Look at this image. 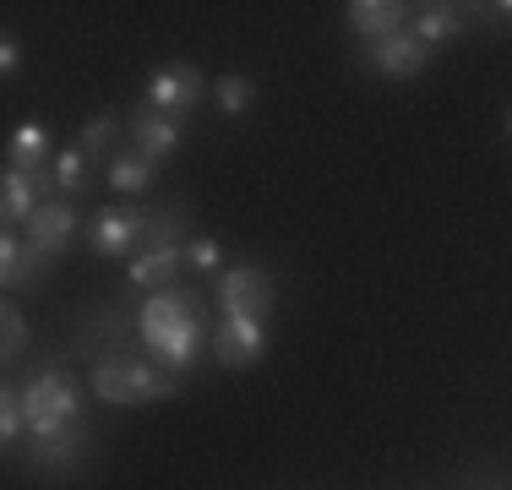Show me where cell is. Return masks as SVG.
I'll return each instance as SVG.
<instances>
[{
	"instance_id": "cell-1",
	"label": "cell",
	"mask_w": 512,
	"mask_h": 490,
	"mask_svg": "<svg viewBox=\"0 0 512 490\" xmlns=\"http://www.w3.org/2000/svg\"><path fill=\"white\" fill-rule=\"evenodd\" d=\"M197 311H202V300L191 289L169 284V289L148 294V305L137 316V333L164 371H186L197 360V349H202V316Z\"/></svg>"
},
{
	"instance_id": "cell-2",
	"label": "cell",
	"mask_w": 512,
	"mask_h": 490,
	"mask_svg": "<svg viewBox=\"0 0 512 490\" xmlns=\"http://www.w3.org/2000/svg\"><path fill=\"white\" fill-rule=\"evenodd\" d=\"M22 409H28V441H66L82 436V387L66 371H39L22 387Z\"/></svg>"
},
{
	"instance_id": "cell-3",
	"label": "cell",
	"mask_w": 512,
	"mask_h": 490,
	"mask_svg": "<svg viewBox=\"0 0 512 490\" xmlns=\"http://www.w3.org/2000/svg\"><path fill=\"white\" fill-rule=\"evenodd\" d=\"M180 213L169 207V213H153L148 218V235H142V256L131 262V284L137 289H169L175 284V273L186 267V240H180Z\"/></svg>"
},
{
	"instance_id": "cell-4",
	"label": "cell",
	"mask_w": 512,
	"mask_h": 490,
	"mask_svg": "<svg viewBox=\"0 0 512 490\" xmlns=\"http://www.w3.org/2000/svg\"><path fill=\"white\" fill-rule=\"evenodd\" d=\"M213 300L224 316H246V322H267L273 311V284L262 267H224L213 284Z\"/></svg>"
},
{
	"instance_id": "cell-5",
	"label": "cell",
	"mask_w": 512,
	"mask_h": 490,
	"mask_svg": "<svg viewBox=\"0 0 512 490\" xmlns=\"http://www.w3.org/2000/svg\"><path fill=\"white\" fill-rule=\"evenodd\" d=\"M267 354V333L262 322H246V316H224V322L213 327V360L229 365V371H246Z\"/></svg>"
},
{
	"instance_id": "cell-6",
	"label": "cell",
	"mask_w": 512,
	"mask_h": 490,
	"mask_svg": "<svg viewBox=\"0 0 512 490\" xmlns=\"http://www.w3.org/2000/svg\"><path fill=\"white\" fill-rule=\"evenodd\" d=\"M142 235H148V213H142V207H104V213L93 218V229H88V240H93L99 256L137 251Z\"/></svg>"
},
{
	"instance_id": "cell-7",
	"label": "cell",
	"mask_w": 512,
	"mask_h": 490,
	"mask_svg": "<svg viewBox=\"0 0 512 490\" xmlns=\"http://www.w3.org/2000/svg\"><path fill=\"white\" fill-rule=\"evenodd\" d=\"M197 98H202V71L197 66H164V71H153L148 104L158 109V115H186V109H197Z\"/></svg>"
},
{
	"instance_id": "cell-8",
	"label": "cell",
	"mask_w": 512,
	"mask_h": 490,
	"mask_svg": "<svg viewBox=\"0 0 512 490\" xmlns=\"http://www.w3.org/2000/svg\"><path fill=\"white\" fill-rule=\"evenodd\" d=\"M22 235H28V245H39V251L55 262V256L71 245V235H77V213H71L66 196H55V202H44L39 213L28 218V229H22Z\"/></svg>"
},
{
	"instance_id": "cell-9",
	"label": "cell",
	"mask_w": 512,
	"mask_h": 490,
	"mask_svg": "<svg viewBox=\"0 0 512 490\" xmlns=\"http://www.w3.org/2000/svg\"><path fill=\"white\" fill-rule=\"evenodd\" d=\"M39 191H50L39 175H22V169L6 164V191H0V218H6V235H22V229H28V218L44 207Z\"/></svg>"
},
{
	"instance_id": "cell-10",
	"label": "cell",
	"mask_w": 512,
	"mask_h": 490,
	"mask_svg": "<svg viewBox=\"0 0 512 490\" xmlns=\"http://www.w3.org/2000/svg\"><path fill=\"white\" fill-rule=\"evenodd\" d=\"M425 66H431V49L414 33H393V39L371 44V71H382V77H420Z\"/></svg>"
},
{
	"instance_id": "cell-11",
	"label": "cell",
	"mask_w": 512,
	"mask_h": 490,
	"mask_svg": "<svg viewBox=\"0 0 512 490\" xmlns=\"http://www.w3.org/2000/svg\"><path fill=\"white\" fill-rule=\"evenodd\" d=\"M44 267H50V256H44L39 245H28V235H6V240H0V278H6V289L39 284Z\"/></svg>"
},
{
	"instance_id": "cell-12",
	"label": "cell",
	"mask_w": 512,
	"mask_h": 490,
	"mask_svg": "<svg viewBox=\"0 0 512 490\" xmlns=\"http://www.w3.org/2000/svg\"><path fill=\"white\" fill-rule=\"evenodd\" d=\"M404 17H409V6H398V0H355V6H349V28L371 44L404 33Z\"/></svg>"
},
{
	"instance_id": "cell-13",
	"label": "cell",
	"mask_w": 512,
	"mask_h": 490,
	"mask_svg": "<svg viewBox=\"0 0 512 490\" xmlns=\"http://www.w3.org/2000/svg\"><path fill=\"white\" fill-rule=\"evenodd\" d=\"M175 387H180L175 371H164V365H153V360H126V409L158 403V398H169Z\"/></svg>"
},
{
	"instance_id": "cell-14",
	"label": "cell",
	"mask_w": 512,
	"mask_h": 490,
	"mask_svg": "<svg viewBox=\"0 0 512 490\" xmlns=\"http://www.w3.org/2000/svg\"><path fill=\"white\" fill-rule=\"evenodd\" d=\"M131 142H137L142 158H153V164H158V158H169L180 147V126L169 115H158V109H148V115L131 120Z\"/></svg>"
},
{
	"instance_id": "cell-15",
	"label": "cell",
	"mask_w": 512,
	"mask_h": 490,
	"mask_svg": "<svg viewBox=\"0 0 512 490\" xmlns=\"http://www.w3.org/2000/svg\"><path fill=\"white\" fill-rule=\"evenodd\" d=\"M44 153H50V131H44L39 120H28V126L11 131V158H6L11 169H22V175H39Z\"/></svg>"
},
{
	"instance_id": "cell-16",
	"label": "cell",
	"mask_w": 512,
	"mask_h": 490,
	"mask_svg": "<svg viewBox=\"0 0 512 490\" xmlns=\"http://www.w3.org/2000/svg\"><path fill=\"white\" fill-rule=\"evenodd\" d=\"M109 186L126 191V196L148 191V186H153V158H142V153H115V158H109Z\"/></svg>"
},
{
	"instance_id": "cell-17",
	"label": "cell",
	"mask_w": 512,
	"mask_h": 490,
	"mask_svg": "<svg viewBox=\"0 0 512 490\" xmlns=\"http://www.w3.org/2000/svg\"><path fill=\"white\" fill-rule=\"evenodd\" d=\"M458 28H463V11H458V6H425V11H420V28H414V39L431 49V44L453 39Z\"/></svg>"
},
{
	"instance_id": "cell-18",
	"label": "cell",
	"mask_w": 512,
	"mask_h": 490,
	"mask_svg": "<svg viewBox=\"0 0 512 490\" xmlns=\"http://www.w3.org/2000/svg\"><path fill=\"white\" fill-rule=\"evenodd\" d=\"M93 392H99L104 403H126V354H104V360L93 365Z\"/></svg>"
},
{
	"instance_id": "cell-19",
	"label": "cell",
	"mask_w": 512,
	"mask_h": 490,
	"mask_svg": "<svg viewBox=\"0 0 512 490\" xmlns=\"http://www.w3.org/2000/svg\"><path fill=\"white\" fill-rule=\"evenodd\" d=\"M82 180H88V153H77V147H66V153L55 158V191L60 196H77Z\"/></svg>"
},
{
	"instance_id": "cell-20",
	"label": "cell",
	"mask_w": 512,
	"mask_h": 490,
	"mask_svg": "<svg viewBox=\"0 0 512 490\" xmlns=\"http://www.w3.org/2000/svg\"><path fill=\"white\" fill-rule=\"evenodd\" d=\"M22 431H28V409H22V392L6 387L0 392V441H17Z\"/></svg>"
},
{
	"instance_id": "cell-21",
	"label": "cell",
	"mask_w": 512,
	"mask_h": 490,
	"mask_svg": "<svg viewBox=\"0 0 512 490\" xmlns=\"http://www.w3.org/2000/svg\"><path fill=\"white\" fill-rule=\"evenodd\" d=\"M213 93H218V109H224V115H246L251 98H256V88H251L246 77H218Z\"/></svg>"
},
{
	"instance_id": "cell-22",
	"label": "cell",
	"mask_w": 512,
	"mask_h": 490,
	"mask_svg": "<svg viewBox=\"0 0 512 490\" xmlns=\"http://www.w3.org/2000/svg\"><path fill=\"white\" fill-rule=\"evenodd\" d=\"M115 137H120V120L115 115H93L88 126H82V153H109V147H115Z\"/></svg>"
},
{
	"instance_id": "cell-23",
	"label": "cell",
	"mask_w": 512,
	"mask_h": 490,
	"mask_svg": "<svg viewBox=\"0 0 512 490\" xmlns=\"http://www.w3.org/2000/svg\"><path fill=\"white\" fill-rule=\"evenodd\" d=\"M0 316H6V338H0V354H6V360H17V354L28 349V327H22V311H17V305H6Z\"/></svg>"
},
{
	"instance_id": "cell-24",
	"label": "cell",
	"mask_w": 512,
	"mask_h": 490,
	"mask_svg": "<svg viewBox=\"0 0 512 490\" xmlns=\"http://www.w3.org/2000/svg\"><path fill=\"white\" fill-rule=\"evenodd\" d=\"M186 262L197 267V273H218V267H224V251H218V240H191Z\"/></svg>"
},
{
	"instance_id": "cell-25",
	"label": "cell",
	"mask_w": 512,
	"mask_h": 490,
	"mask_svg": "<svg viewBox=\"0 0 512 490\" xmlns=\"http://www.w3.org/2000/svg\"><path fill=\"white\" fill-rule=\"evenodd\" d=\"M17 39H11V33H6V39H0V71H6V77H11V71H17Z\"/></svg>"
},
{
	"instance_id": "cell-26",
	"label": "cell",
	"mask_w": 512,
	"mask_h": 490,
	"mask_svg": "<svg viewBox=\"0 0 512 490\" xmlns=\"http://www.w3.org/2000/svg\"><path fill=\"white\" fill-rule=\"evenodd\" d=\"M496 11H507V17H512V0H507V6H496Z\"/></svg>"
},
{
	"instance_id": "cell-27",
	"label": "cell",
	"mask_w": 512,
	"mask_h": 490,
	"mask_svg": "<svg viewBox=\"0 0 512 490\" xmlns=\"http://www.w3.org/2000/svg\"><path fill=\"white\" fill-rule=\"evenodd\" d=\"M507 137H512V115H507Z\"/></svg>"
}]
</instances>
